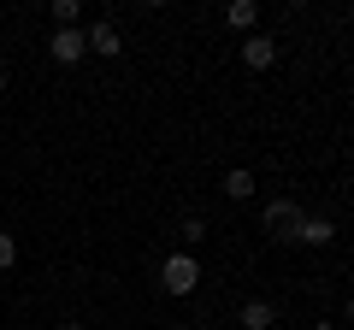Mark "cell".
Here are the masks:
<instances>
[{"mask_svg": "<svg viewBox=\"0 0 354 330\" xmlns=\"http://www.w3.org/2000/svg\"><path fill=\"white\" fill-rule=\"evenodd\" d=\"M88 53H101V59H118V53H124V36H118V24H106V18H101V24H88Z\"/></svg>", "mask_w": 354, "mask_h": 330, "instance_id": "cell-5", "label": "cell"}, {"mask_svg": "<svg viewBox=\"0 0 354 330\" xmlns=\"http://www.w3.org/2000/svg\"><path fill=\"white\" fill-rule=\"evenodd\" d=\"M177 242H183V254H189V248H195V242H207V218H183V224H177Z\"/></svg>", "mask_w": 354, "mask_h": 330, "instance_id": "cell-10", "label": "cell"}, {"mask_svg": "<svg viewBox=\"0 0 354 330\" xmlns=\"http://www.w3.org/2000/svg\"><path fill=\"white\" fill-rule=\"evenodd\" d=\"M0 95H6V71H0Z\"/></svg>", "mask_w": 354, "mask_h": 330, "instance_id": "cell-13", "label": "cell"}, {"mask_svg": "<svg viewBox=\"0 0 354 330\" xmlns=\"http://www.w3.org/2000/svg\"><path fill=\"white\" fill-rule=\"evenodd\" d=\"M225 195H230V201H248V195H254V171H242V165L225 171Z\"/></svg>", "mask_w": 354, "mask_h": 330, "instance_id": "cell-9", "label": "cell"}, {"mask_svg": "<svg viewBox=\"0 0 354 330\" xmlns=\"http://www.w3.org/2000/svg\"><path fill=\"white\" fill-rule=\"evenodd\" d=\"M278 53H283V48H278L272 36H260V30L242 41V65H248V71H272V65H278Z\"/></svg>", "mask_w": 354, "mask_h": 330, "instance_id": "cell-4", "label": "cell"}, {"mask_svg": "<svg viewBox=\"0 0 354 330\" xmlns=\"http://www.w3.org/2000/svg\"><path fill=\"white\" fill-rule=\"evenodd\" d=\"M48 53H53V65H83L88 41H83V30H53V36H48Z\"/></svg>", "mask_w": 354, "mask_h": 330, "instance_id": "cell-3", "label": "cell"}, {"mask_svg": "<svg viewBox=\"0 0 354 330\" xmlns=\"http://www.w3.org/2000/svg\"><path fill=\"white\" fill-rule=\"evenodd\" d=\"M301 218H307V213H301V206H295V201H272V206H266V213H260V224L272 230V236H278V242H290Z\"/></svg>", "mask_w": 354, "mask_h": 330, "instance_id": "cell-2", "label": "cell"}, {"mask_svg": "<svg viewBox=\"0 0 354 330\" xmlns=\"http://www.w3.org/2000/svg\"><path fill=\"white\" fill-rule=\"evenodd\" d=\"M272 324H278V307L272 301H260V295L242 301V330H272Z\"/></svg>", "mask_w": 354, "mask_h": 330, "instance_id": "cell-7", "label": "cell"}, {"mask_svg": "<svg viewBox=\"0 0 354 330\" xmlns=\"http://www.w3.org/2000/svg\"><path fill=\"white\" fill-rule=\"evenodd\" d=\"M337 236V224H330V218H301V224H295V248H325V242Z\"/></svg>", "mask_w": 354, "mask_h": 330, "instance_id": "cell-6", "label": "cell"}, {"mask_svg": "<svg viewBox=\"0 0 354 330\" xmlns=\"http://www.w3.org/2000/svg\"><path fill=\"white\" fill-rule=\"evenodd\" d=\"M225 24L242 30V36H254V24H260V6H254V0H230V6H225Z\"/></svg>", "mask_w": 354, "mask_h": 330, "instance_id": "cell-8", "label": "cell"}, {"mask_svg": "<svg viewBox=\"0 0 354 330\" xmlns=\"http://www.w3.org/2000/svg\"><path fill=\"white\" fill-rule=\"evenodd\" d=\"M12 266H18V242L0 236V271H12Z\"/></svg>", "mask_w": 354, "mask_h": 330, "instance_id": "cell-11", "label": "cell"}, {"mask_svg": "<svg viewBox=\"0 0 354 330\" xmlns=\"http://www.w3.org/2000/svg\"><path fill=\"white\" fill-rule=\"evenodd\" d=\"M313 330H342V324H313Z\"/></svg>", "mask_w": 354, "mask_h": 330, "instance_id": "cell-12", "label": "cell"}, {"mask_svg": "<svg viewBox=\"0 0 354 330\" xmlns=\"http://www.w3.org/2000/svg\"><path fill=\"white\" fill-rule=\"evenodd\" d=\"M65 330H83V324H65Z\"/></svg>", "mask_w": 354, "mask_h": 330, "instance_id": "cell-14", "label": "cell"}, {"mask_svg": "<svg viewBox=\"0 0 354 330\" xmlns=\"http://www.w3.org/2000/svg\"><path fill=\"white\" fill-rule=\"evenodd\" d=\"M160 289L177 295V301L201 289V266H195V254H183V248H177V254H165V266H160Z\"/></svg>", "mask_w": 354, "mask_h": 330, "instance_id": "cell-1", "label": "cell"}]
</instances>
